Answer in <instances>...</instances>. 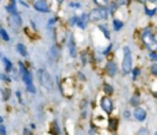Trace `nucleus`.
<instances>
[{
  "label": "nucleus",
  "instance_id": "obj_30",
  "mask_svg": "<svg viewBox=\"0 0 157 135\" xmlns=\"http://www.w3.org/2000/svg\"><path fill=\"white\" fill-rule=\"evenodd\" d=\"M151 72L155 76H157V64H153V65H151Z\"/></svg>",
  "mask_w": 157,
  "mask_h": 135
},
{
  "label": "nucleus",
  "instance_id": "obj_28",
  "mask_svg": "<svg viewBox=\"0 0 157 135\" xmlns=\"http://www.w3.org/2000/svg\"><path fill=\"white\" fill-rule=\"evenodd\" d=\"M138 135H148V131L146 128H141V129L138 131Z\"/></svg>",
  "mask_w": 157,
  "mask_h": 135
},
{
  "label": "nucleus",
  "instance_id": "obj_18",
  "mask_svg": "<svg viewBox=\"0 0 157 135\" xmlns=\"http://www.w3.org/2000/svg\"><path fill=\"white\" fill-rule=\"evenodd\" d=\"M98 30H99L102 33H103L104 37H106L107 39L111 38V33H109V31H108V28H107L106 25H98Z\"/></svg>",
  "mask_w": 157,
  "mask_h": 135
},
{
  "label": "nucleus",
  "instance_id": "obj_4",
  "mask_svg": "<svg viewBox=\"0 0 157 135\" xmlns=\"http://www.w3.org/2000/svg\"><path fill=\"white\" fill-rule=\"evenodd\" d=\"M141 38H142V42L147 45L148 49H151L152 52H155L157 49V41L155 39V36L152 35V32L148 28H145V31L142 32V35H141Z\"/></svg>",
  "mask_w": 157,
  "mask_h": 135
},
{
  "label": "nucleus",
  "instance_id": "obj_41",
  "mask_svg": "<svg viewBox=\"0 0 157 135\" xmlns=\"http://www.w3.org/2000/svg\"><path fill=\"white\" fill-rule=\"evenodd\" d=\"M55 1H57L58 4H61V3H63V1H64V0H55Z\"/></svg>",
  "mask_w": 157,
  "mask_h": 135
},
{
  "label": "nucleus",
  "instance_id": "obj_21",
  "mask_svg": "<svg viewBox=\"0 0 157 135\" xmlns=\"http://www.w3.org/2000/svg\"><path fill=\"white\" fill-rule=\"evenodd\" d=\"M117 125H118V120L117 119H111V120H109L108 122V126H109V129H111V130H115V129H117Z\"/></svg>",
  "mask_w": 157,
  "mask_h": 135
},
{
  "label": "nucleus",
  "instance_id": "obj_22",
  "mask_svg": "<svg viewBox=\"0 0 157 135\" xmlns=\"http://www.w3.org/2000/svg\"><path fill=\"white\" fill-rule=\"evenodd\" d=\"M103 90H104V92H106L107 96H111V95L113 93V91H114L113 87L109 85V84H104V85H103Z\"/></svg>",
  "mask_w": 157,
  "mask_h": 135
},
{
  "label": "nucleus",
  "instance_id": "obj_13",
  "mask_svg": "<svg viewBox=\"0 0 157 135\" xmlns=\"http://www.w3.org/2000/svg\"><path fill=\"white\" fill-rule=\"evenodd\" d=\"M9 22H11L12 25H15L16 27H20L22 25V17H21V15H20L18 12L12 14V15H10V17H9Z\"/></svg>",
  "mask_w": 157,
  "mask_h": 135
},
{
  "label": "nucleus",
  "instance_id": "obj_19",
  "mask_svg": "<svg viewBox=\"0 0 157 135\" xmlns=\"http://www.w3.org/2000/svg\"><path fill=\"white\" fill-rule=\"evenodd\" d=\"M0 38H1L3 41H5V42H9V41H10V36H9L8 31H6L5 28L0 30Z\"/></svg>",
  "mask_w": 157,
  "mask_h": 135
},
{
  "label": "nucleus",
  "instance_id": "obj_44",
  "mask_svg": "<svg viewBox=\"0 0 157 135\" xmlns=\"http://www.w3.org/2000/svg\"><path fill=\"white\" fill-rule=\"evenodd\" d=\"M150 1H153V3H157V0H150Z\"/></svg>",
  "mask_w": 157,
  "mask_h": 135
},
{
  "label": "nucleus",
  "instance_id": "obj_45",
  "mask_svg": "<svg viewBox=\"0 0 157 135\" xmlns=\"http://www.w3.org/2000/svg\"><path fill=\"white\" fill-rule=\"evenodd\" d=\"M10 1H11V3H15V0H10Z\"/></svg>",
  "mask_w": 157,
  "mask_h": 135
},
{
  "label": "nucleus",
  "instance_id": "obj_34",
  "mask_svg": "<svg viewBox=\"0 0 157 135\" xmlns=\"http://www.w3.org/2000/svg\"><path fill=\"white\" fill-rule=\"evenodd\" d=\"M16 96H17V99H18V102H21V103H22V97H21V92H20V91H16Z\"/></svg>",
  "mask_w": 157,
  "mask_h": 135
},
{
  "label": "nucleus",
  "instance_id": "obj_37",
  "mask_svg": "<svg viewBox=\"0 0 157 135\" xmlns=\"http://www.w3.org/2000/svg\"><path fill=\"white\" fill-rule=\"evenodd\" d=\"M124 118H126V119L130 118V112H129V111H125V112H124Z\"/></svg>",
  "mask_w": 157,
  "mask_h": 135
},
{
  "label": "nucleus",
  "instance_id": "obj_16",
  "mask_svg": "<svg viewBox=\"0 0 157 135\" xmlns=\"http://www.w3.org/2000/svg\"><path fill=\"white\" fill-rule=\"evenodd\" d=\"M123 26H124V22L120 21L119 18H114L113 20V28H114V31H120L123 28Z\"/></svg>",
  "mask_w": 157,
  "mask_h": 135
},
{
  "label": "nucleus",
  "instance_id": "obj_3",
  "mask_svg": "<svg viewBox=\"0 0 157 135\" xmlns=\"http://www.w3.org/2000/svg\"><path fill=\"white\" fill-rule=\"evenodd\" d=\"M108 14H109V11L106 8H96L90 11L88 18H90V21H92V22H99V21H103V20L108 18Z\"/></svg>",
  "mask_w": 157,
  "mask_h": 135
},
{
  "label": "nucleus",
  "instance_id": "obj_27",
  "mask_svg": "<svg viewBox=\"0 0 157 135\" xmlns=\"http://www.w3.org/2000/svg\"><path fill=\"white\" fill-rule=\"evenodd\" d=\"M148 58L153 60V62H157V52H151L148 54Z\"/></svg>",
  "mask_w": 157,
  "mask_h": 135
},
{
  "label": "nucleus",
  "instance_id": "obj_2",
  "mask_svg": "<svg viewBox=\"0 0 157 135\" xmlns=\"http://www.w3.org/2000/svg\"><path fill=\"white\" fill-rule=\"evenodd\" d=\"M123 53H124V55H123V60H121V71L124 75H128L133 69V55L129 47H124Z\"/></svg>",
  "mask_w": 157,
  "mask_h": 135
},
{
  "label": "nucleus",
  "instance_id": "obj_15",
  "mask_svg": "<svg viewBox=\"0 0 157 135\" xmlns=\"http://www.w3.org/2000/svg\"><path fill=\"white\" fill-rule=\"evenodd\" d=\"M1 62H3V64H4V68H5L6 72H11V70L13 69V65H12V63L10 62V60L6 58V57H3V58H1Z\"/></svg>",
  "mask_w": 157,
  "mask_h": 135
},
{
  "label": "nucleus",
  "instance_id": "obj_12",
  "mask_svg": "<svg viewBox=\"0 0 157 135\" xmlns=\"http://www.w3.org/2000/svg\"><path fill=\"white\" fill-rule=\"evenodd\" d=\"M117 70H118V66L114 62H108L106 64V72L108 74V76L113 77L117 74Z\"/></svg>",
  "mask_w": 157,
  "mask_h": 135
},
{
  "label": "nucleus",
  "instance_id": "obj_8",
  "mask_svg": "<svg viewBox=\"0 0 157 135\" xmlns=\"http://www.w3.org/2000/svg\"><path fill=\"white\" fill-rule=\"evenodd\" d=\"M67 49H69V55L71 58H76L77 57V45L75 42V38L72 35L69 36V41H67Z\"/></svg>",
  "mask_w": 157,
  "mask_h": 135
},
{
  "label": "nucleus",
  "instance_id": "obj_38",
  "mask_svg": "<svg viewBox=\"0 0 157 135\" xmlns=\"http://www.w3.org/2000/svg\"><path fill=\"white\" fill-rule=\"evenodd\" d=\"M55 21H57V18H55V17H53L52 20H49V21H48V26H49V25H53Z\"/></svg>",
  "mask_w": 157,
  "mask_h": 135
},
{
  "label": "nucleus",
  "instance_id": "obj_26",
  "mask_svg": "<svg viewBox=\"0 0 157 135\" xmlns=\"http://www.w3.org/2000/svg\"><path fill=\"white\" fill-rule=\"evenodd\" d=\"M0 80L5 81V82H10V81H11V79L8 75H5V74H0Z\"/></svg>",
  "mask_w": 157,
  "mask_h": 135
},
{
  "label": "nucleus",
  "instance_id": "obj_11",
  "mask_svg": "<svg viewBox=\"0 0 157 135\" xmlns=\"http://www.w3.org/2000/svg\"><path fill=\"white\" fill-rule=\"evenodd\" d=\"M134 117L136 120H139V122H144L147 117V113L146 111L144 109V108H141V107H136L135 109H134Z\"/></svg>",
  "mask_w": 157,
  "mask_h": 135
},
{
  "label": "nucleus",
  "instance_id": "obj_42",
  "mask_svg": "<svg viewBox=\"0 0 157 135\" xmlns=\"http://www.w3.org/2000/svg\"><path fill=\"white\" fill-rule=\"evenodd\" d=\"M3 122H4V118H3V117H0V124H3Z\"/></svg>",
  "mask_w": 157,
  "mask_h": 135
},
{
  "label": "nucleus",
  "instance_id": "obj_40",
  "mask_svg": "<svg viewBox=\"0 0 157 135\" xmlns=\"http://www.w3.org/2000/svg\"><path fill=\"white\" fill-rule=\"evenodd\" d=\"M77 76H79L81 80H85V76H84V75H82V74H81V72H79V74H77Z\"/></svg>",
  "mask_w": 157,
  "mask_h": 135
},
{
  "label": "nucleus",
  "instance_id": "obj_24",
  "mask_svg": "<svg viewBox=\"0 0 157 135\" xmlns=\"http://www.w3.org/2000/svg\"><path fill=\"white\" fill-rule=\"evenodd\" d=\"M26 90L28 91L30 93H36V92H37V90H36L35 85H33V82H32V84H28V85H26Z\"/></svg>",
  "mask_w": 157,
  "mask_h": 135
},
{
  "label": "nucleus",
  "instance_id": "obj_20",
  "mask_svg": "<svg viewBox=\"0 0 157 135\" xmlns=\"http://www.w3.org/2000/svg\"><path fill=\"white\" fill-rule=\"evenodd\" d=\"M93 1L98 8H107L108 4H109L108 0H93Z\"/></svg>",
  "mask_w": 157,
  "mask_h": 135
},
{
  "label": "nucleus",
  "instance_id": "obj_1",
  "mask_svg": "<svg viewBox=\"0 0 157 135\" xmlns=\"http://www.w3.org/2000/svg\"><path fill=\"white\" fill-rule=\"evenodd\" d=\"M37 79L39 81V84L42 85L45 90H53L54 87V81H53V77L49 74V71H47L45 69H38L37 70Z\"/></svg>",
  "mask_w": 157,
  "mask_h": 135
},
{
  "label": "nucleus",
  "instance_id": "obj_23",
  "mask_svg": "<svg viewBox=\"0 0 157 135\" xmlns=\"http://www.w3.org/2000/svg\"><path fill=\"white\" fill-rule=\"evenodd\" d=\"M0 92H1V96H3L4 101L9 99V97H10V90L9 89H5V87H4V89H1V91H0Z\"/></svg>",
  "mask_w": 157,
  "mask_h": 135
},
{
  "label": "nucleus",
  "instance_id": "obj_17",
  "mask_svg": "<svg viewBox=\"0 0 157 135\" xmlns=\"http://www.w3.org/2000/svg\"><path fill=\"white\" fill-rule=\"evenodd\" d=\"M6 11H8L10 15H12V14H16V12H18L17 11V9H16V4L15 3H10L9 5H6Z\"/></svg>",
  "mask_w": 157,
  "mask_h": 135
},
{
  "label": "nucleus",
  "instance_id": "obj_31",
  "mask_svg": "<svg viewBox=\"0 0 157 135\" xmlns=\"http://www.w3.org/2000/svg\"><path fill=\"white\" fill-rule=\"evenodd\" d=\"M77 18H79L77 16H74V17H71V18H70V25H71V26H74V25H75V26H76V22H77Z\"/></svg>",
  "mask_w": 157,
  "mask_h": 135
},
{
  "label": "nucleus",
  "instance_id": "obj_9",
  "mask_svg": "<svg viewBox=\"0 0 157 135\" xmlns=\"http://www.w3.org/2000/svg\"><path fill=\"white\" fill-rule=\"evenodd\" d=\"M59 57H60V52H59V48L57 45H53L52 48H49V52H48V59L50 62L55 63L59 60Z\"/></svg>",
  "mask_w": 157,
  "mask_h": 135
},
{
  "label": "nucleus",
  "instance_id": "obj_33",
  "mask_svg": "<svg viewBox=\"0 0 157 135\" xmlns=\"http://www.w3.org/2000/svg\"><path fill=\"white\" fill-rule=\"evenodd\" d=\"M115 10H117V4H112L111 6H109V12H114Z\"/></svg>",
  "mask_w": 157,
  "mask_h": 135
},
{
  "label": "nucleus",
  "instance_id": "obj_6",
  "mask_svg": "<svg viewBox=\"0 0 157 135\" xmlns=\"http://www.w3.org/2000/svg\"><path fill=\"white\" fill-rule=\"evenodd\" d=\"M99 106H101V108H102V109H103L107 114L112 113V111H113V102H112V99L109 98L108 96H104V97L101 98Z\"/></svg>",
  "mask_w": 157,
  "mask_h": 135
},
{
  "label": "nucleus",
  "instance_id": "obj_32",
  "mask_svg": "<svg viewBox=\"0 0 157 135\" xmlns=\"http://www.w3.org/2000/svg\"><path fill=\"white\" fill-rule=\"evenodd\" d=\"M139 74H140V70L138 69V68H136V69H134V70H133V77H134V79H136V77H138Z\"/></svg>",
  "mask_w": 157,
  "mask_h": 135
},
{
  "label": "nucleus",
  "instance_id": "obj_35",
  "mask_svg": "<svg viewBox=\"0 0 157 135\" xmlns=\"http://www.w3.org/2000/svg\"><path fill=\"white\" fill-rule=\"evenodd\" d=\"M70 6H72V8H80V3H70Z\"/></svg>",
  "mask_w": 157,
  "mask_h": 135
},
{
  "label": "nucleus",
  "instance_id": "obj_43",
  "mask_svg": "<svg viewBox=\"0 0 157 135\" xmlns=\"http://www.w3.org/2000/svg\"><path fill=\"white\" fill-rule=\"evenodd\" d=\"M138 1H140V3H145L146 0H138Z\"/></svg>",
  "mask_w": 157,
  "mask_h": 135
},
{
  "label": "nucleus",
  "instance_id": "obj_39",
  "mask_svg": "<svg viewBox=\"0 0 157 135\" xmlns=\"http://www.w3.org/2000/svg\"><path fill=\"white\" fill-rule=\"evenodd\" d=\"M23 134H25V135H32V133L28 131V129H25V130H23Z\"/></svg>",
  "mask_w": 157,
  "mask_h": 135
},
{
  "label": "nucleus",
  "instance_id": "obj_14",
  "mask_svg": "<svg viewBox=\"0 0 157 135\" xmlns=\"http://www.w3.org/2000/svg\"><path fill=\"white\" fill-rule=\"evenodd\" d=\"M16 50H17V53L20 54V55L23 57V58H26L27 55H28V52H27L26 45L22 44V43H17L16 44Z\"/></svg>",
  "mask_w": 157,
  "mask_h": 135
},
{
  "label": "nucleus",
  "instance_id": "obj_25",
  "mask_svg": "<svg viewBox=\"0 0 157 135\" xmlns=\"http://www.w3.org/2000/svg\"><path fill=\"white\" fill-rule=\"evenodd\" d=\"M139 102H140V98H139V96H134L131 99H130V103L133 104V106H138L139 104Z\"/></svg>",
  "mask_w": 157,
  "mask_h": 135
},
{
  "label": "nucleus",
  "instance_id": "obj_46",
  "mask_svg": "<svg viewBox=\"0 0 157 135\" xmlns=\"http://www.w3.org/2000/svg\"><path fill=\"white\" fill-rule=\"evenodd\" d=\"M3 28V27H1V23H0V30H1Z\"/></svg>",
  "mask_w": 157,
  "mask_h": 135
},
{
  "label": "nucleus",
  "instance_id": "obj_7",
  "mask_svg": "<svg viewBox=\"0 0 157 135\" xmlns=\"http://www.w3.org/2000/svg\"><path fill=\"white\" fill-rule=\"evenodd\" d=\"M33 9L38 12H42V14L49 12V6L45 0H36V1L33 3Z\"/></svg>",
  "mask_w": 157,
  "mask_h": 135
},
{
  "label": "nucleus",
  "instance_id": "obj_10",
  "mask_svg": "<svg viewBox=\"0 0 157 135\" xmlns=\"http://www.w3.org/2000/svg\"><path fill=\"white\" fill-rule=\"evenodd\" d=\"M88 21H90V18H88V14H82V15L79 16V18H77L76 27H79L80 30H85L87 27V25H88Z\"/></svg>",
  "mask_w": 157,
  "mask_h": 135
},
{
  "label": "nucleus",
  "instance_id": "obj_36",
  "mask_svg": "<svg viewBox=\"0 0 157 135\" xmlns=\"http://www.w3.org/2000/svg\"><path fill=\"white\" fill-rule=\"evenodd\" d=\"M155 12H156V10H152V11H151V10H148V9H146V14H148V15H150V16H152V15H153V14H155Z\"/></svg>",
  "mask_w": 157,
  "mask_h": 135
},
{
  "label": "nucleus",
  "instance_id": "obj_29",
  "mask_svg": "<svg viewBox=\"0 0 157 135\" xmlns=\"http://www.w3.org/2000/svg\"><path fill=\"white\" fill-rule=\"evenodd\" d=\"M0 135H6V126L4 124H0Z\"/></svg>",
  "mask_w": 157,
  "mask_h": 135
},
{
  "label": "nucleus",
  "instance_id": "obj_5",
  "mask_svg": "<svg viewBox=\"0 0 157 135\" xmlns=\"http://www.w3.org/2000/svg\"><path fill=\"white\" fill-rule=\"evenodd\" d=\"M18 72H20V77L22 79V81L26 85L33 82V79H32V75H31L30 70L25 66V64L22 62H18Z\"/></svg>",
  "mask_w": 157,
  "mask_h": 135
}]
</instances>
